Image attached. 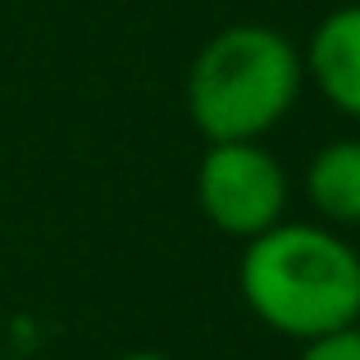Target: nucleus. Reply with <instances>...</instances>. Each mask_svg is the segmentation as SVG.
Returning <instances> with one entry per match:
<instances>
[{
  "label": "nucleus",
  "mask_w": 360,
  "mask_h": 360,
  "mask_svg": "<svg viewBox=\"0 0 360 360\" xmlns=\"http://www.w3.org/2000/svg\"><path fill=\"white\" fill-rule=\"evenodd\" d=\"M301 69L333 110L360 119V5H342L319 18L301 55Z\"/></svg>",
  "instance_id": "nucleus-4"
},
{
  "label": "nucleus",
  "mask_w": 360,
  "mask_h": 360,
  "mask_svg": "<svg viewBox=\"0 0 360 360\" xmlns=\"http://www.w3.org/2000/svg\"><path fill=\"white\" fill-rule=\"evenodd\" d=\"M301 51L269 23H233L187 69V115L205 141H260L297 105Z\"/></svg>",
  "instance_id": "nucleus-2"
},
{
  "label": "nucleus",
  "mask_w": 360,
  "mask_h": 360,
  "mask_svg": "<svg viewBox=\"0 0 360 360\" xmlns=\"http://www.w3.org/2000/svg\"><path fill=\"white\" fill-rule=\"evenodd\" d=\"M306 201L328 224H360V141H328L306 165Z\"/></svg>",
  "instance_id": "nucleus-5"
},
{
  "label": "nucleus",
  "mask_w": 360,
  "mask_h": 360,
  "mask_svg": "<svg viewBox=\"0 0 360 360\" xmlns=\"http://www.w3.org/2000/svg\"><path fill=\"white\" fill-rule=\"evenodd\" d=\"M196 205L219 233L251 242L283 224L288 174L260 141H210L196 169Z\"/></svg>",
  "instance_id": "nucleus-3"
},
{
  "label": "nucleus",
  "mask_w": 360,
  "mask_h": 360,
  "mask_svg": "<svg viewBox=\"0 0 360 360\" xmlns=\"http://www.w3.org/2000/svg\"><path fill=\"white\" fill-rule=\"evenodd\" d=\"M0 360H5V347H0Z\"/></svg>",
  "instance_id": "nucleus-8"
},
{
  "label": "nucleus",
  "mask_w": 360,
  "mask_h": 360,
  "mask_svg": "<svg viewBox=\"0 0 360 360\" xmlns=\"http://www.w3.org/2000/svg\"><path fill=\"white\" fill-rule=\"evenodd\" d=\"M238 288L264 328L315 342L360 319V255L319 224H274L246 242Z\"/></svg>",
  "instance_id": "nucleus-1"
},
{
  "label": "nucleus",
  "mask_w": 360,
  "mask_h": 360,
  "mask_svg": "<svg viewBox=\"0 0 360 360\" xmlns=\"http://www.w3.org/2000/svg\"><path fill=\"white\" fill-rule=\"evenodd\" d=\"M119 360H169V356H160V352H128V356H119Z\"/></svg>",
  "instance_id": "nucleus-7"
},
{
  "label": "nucleus",
  "mask_w": 360,
  "mask_h": 360,
  "mask_svg": "<svg viewBox=\"0 0 360 360\" xmlns=\"http://www.w3.org/2000/svg\"><path fill=\"white\" fill-rule=\"evenodd\" d=\"M297 360H360V324L338 328V333H328V338L306 342V352H301Z\"/></svg>",
  "instance_id": "nucleus-6"
}]
</instances>
